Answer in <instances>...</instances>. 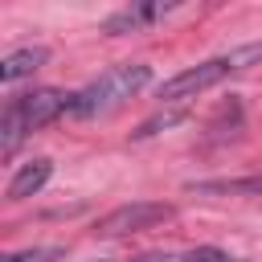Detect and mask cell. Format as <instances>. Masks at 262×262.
Segmentation results:
<instances>
[{
  "instance_id": "obj_10",
  "label": "cell",
  "mask_w": 262,
  "mask_h": 262,
  "mask_svg": "<svg viewBox=\"0 0 262 262\" xmlns=\"http://www.w3.org/2000/svg\"><path fill=\"white\" fill-rule=\"evenodd\" d=\"M180 262H237V258H229V254L217 250V246H196V250H188Z\"/></svg>"
},
{
  "instance_id": "obj_1",
  "label": "cell",
  "mask_w": 262,
  "mask_h": 262,
  "mask_svg": "<svg viewBox=\"0 0 262 262\" xmlns=\"http://www.w3.org/2000/svg\"><path fill=\"white\" fill-rule=\"evenodd\" d=\"M70 98H74V90H57V86H41V90H29V94L8 98V106L0 115V156L12 160L16 147L33 131H41L53 119L70 115Z\"/></svg>"
},
{
  "instance_id": "obj_9",
  "label": "cell",
  "mask_w": 262,
  "mask_h": 262,
  "mask_svg": "<svg viewBox=\"0 0 262 262\" xmlns=\"http://www.w3.org/2000/svg\"><path fill=\"white\" fill-rule=\"evenodd\" d=\"M184 119V111H164V115H156V119H147L139 131H135V139H147V135H156L160 127H172V123H180Z\"/></svg>"
},
{
  "instance_id": "obj_3",
  "label": "cell",
  "mask_w": 262,
  "mask_h": 262,
  "mask_svg": "<svg viewBox=\"0 0 262 262\" xmlns=\"http://www.w3.org/2000/svg\"><path fill=\"white\" fill-rule=\"evenodd\" d=\"M147 82H151V66H143V61L111 66L106 74H98L94 82H86L82 90H74V98H70V119H98V115L123 106L127 98H135Z\"/></svg>"
},
{
  "instance_id": "obj_2",
  "label": "cell",
  "mask_w": 262,
  "mask_h": 262,
  "mask_svg": "<svg viewBox=\"0 0 262 262\" xmlns=\"http://www.w3.org/2000/svg\"><path fill=\"white\" fill-rule=\"evenodd\" d=\"M250 61H262V41H258V45H242V49H233V53H217V57H209V61H196V66L164 78L160 90H156V98H160L164 106H184V102H192L196 94L221 86L229 74L246 70Z\"/></svg>"
},
{
  "instance_id": "obj_6",
  "label": "cell",
  "mask_w": 262,
  "mask_h": 262,
  "mask_svg": "<svg viewBox=\"0 0 262 262\" xmlns=\"http://www.w3.org/2000/svg\"><path fill=\"white\" fill-rule=\"evenodd\" d=\"M49 176H53V160H45V156H37V160H29V164H20L16 172H12V180H8V188H4V196L16 205V201H29V196H37L45 184H49Z\"/></svg>"
},
{
  "instance_id": "obj_12",
  "label": "cell",
  "mask_w": 262,
  "mask_h": 262,
  "mask_svg": "<svg viewBox=\"0 0 262 262\" xmlns=\"http://www.w3.org/2000/svg\"><path fill=\"white\" fill-rule=\"evenodd\" d=\"M258 176H262V172H258Z\"/></svg>"
},
{
  "instance_id": "obj_4",
  "label": "cell",
  "mask_w": 262,
  "mask_h": 262,
  "mask_svg": "<svg viewBox=\"0 0 262 262\" xmlns=\"http://www.w3.org/2000/svg\"><path fill=\"white\" fill-rule=\"evenodd\" d=\"M172 217H176V209L164 205V201H131V205H119V209L102 213L94 233L98 237H127V233H139V229H156Z\"/></svg>"
},
{
  "instance_id": "obj_5",
  "label": "cell",
  "mask_w": 262,
  "mask_h": 262,
  "mask_svg": "<svg viewBox=\"0 0 262 262\" xmlns=\"http://www.w3.org/2000/svg\"><path fill=\"white\" fill-rule=\"evenodd\" d=\"M180 4H164V0H151V4H127V8H119V12H111L106 20H102V29L106 33H139V29H147V25H156V20H164L168 12H176Z\"/></svg>"
},
{
  "instance_id": "obj_11",
  "label": "cell",
  "mask_w": 262,
  "mask_h": 262,
  "mask_svg": "<svg viewBox=\"0 0 262 262\" xmlns=\"http://www.w3.org/2000/svg\"><path fill=\"white\" fill-rule=\"evenodd\" d=\"M131 262H168V254H139V258H131Z\"/></svg>"
},
{
  "instance_id": "obj_7",
  "label": "cell",
  "mask_w": 262,
  "mask_h": 262,
  "mask_svg": "<svg viewBox=\"0 0 262 262\" xmlns=\"http://www.w3.org/2000/svg\"><path fill=\"white\" fill-rule=\"evenodd\" d=\"M45 61H49V49H45V45H20V49L4 53V61H0V82L12 86V82H20V78L37 74Z\"/></svg>"
},
{
  "instance_id": "obj_8",
  "label": "cell",
  "mask_w": 262,
  "mask_h": 262,
  "mask_svg": "<svg viewBox=\"0 0 262 262\" xmlns=\"http://www.w3.org/2000/svg\"><path fill=\"white\" fill-rule=\"evenodd\" d=\"M66 250L61 246H29V250H12V254H4L0 262H57Z\"/></svg>"
}]
</instances>
